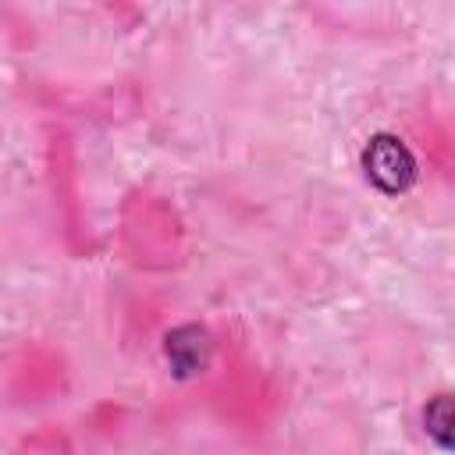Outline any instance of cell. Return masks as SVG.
<instances>
[{
	"label": "cell",
	"instance_id": "3957f363",
	"mask_svg": "<svg viewBox=\"0 0 455 455\" xmlns=\"http://www.w3.org/2000/svg\"><path fill=\"white\" fill-rule=\"evenodd\" d=\"M455 416H451V395L448 391H437L434 398H427L423 405V434L434 441L437 451H451V434H455Z\"/></svg>",
	"mask_w": 455,
	"mask_h": 455
},
{
	"label": "cell",
	"instance_id": "6da1fadb",
	"mask_svg": "<svg viewBox=\"0 0 455 455\" xmlns=\"http://www.w3.org/2000/svg\"><path fill=\"white\" fill-rule=\"evenodd\" d=\"M363 174L366 181L380 192V196H405L416 185V156L412 149L391 135V132H377L366 139L363 149Z\"/></svg>",
	"mask_w": 455,
	"mask_h": 455
},
{
	"label": "cell",
	"instance_id": "7a4b0ae2",
	"mask_svg": "<svg viewBox=\"0 0 455 455\" xmlns=\"http://www.w3.org/2000/svg\"><path fill=\"white\" fill-rule=\"evenodd\" d=\"M164 359L174 380H199L213 363V334L196 320L178 323L164 334Z\"/></svg>",
	"mask_w": 455,
	"mask_h": 455
}]
</instances>
